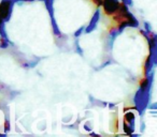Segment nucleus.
<instances>
[{
	"label": "nucleus",
	"instance_id": "7",
	"mask_svg": "<svg viewBox=\"0 0 157 137\" xmlns=\"http://www.w3.org/2000/svg\"><path fill=\"white\" fill-rule=\"evenodd\" d=\"M50 17H51V25H52L53 33H54V35H56V37H60L61 32H60V29H59L58 26H57L56 20H55L54 16H50Z\"/></svg>",
	"mask_w": 157,
	"mask_h": 137
},
{
	"label": "nucleus",
	"instance_id": "17",
	"mask_svg": "<svg viewBox=\"0 0 157 137\" xmlns=\"http://www.w3.org/2000/svg\"><path fill=\"white\" fill-rule=\"evenodd\" d=\"M90 1H92L97 8L101 7V5H102V0H90Z\"/></svg>",
	"mask_w": 157,
	"mask_h": 137
},
{
	"label": "nucleus",
	"instance_id": "18",
	"mask_svg": "<svg viewBox=\"0 0 157 137\" xmlns=\"http://www.w3.org/2000/svg\"><path fill=\"white\" fill-rule=\"evenodd\" d=\"M121 2H123V3H125L126 5H128V7H131V5H133V2H132V0H120Z\"/></svg>",
	"mask_w": 157,
	"mask_h": 137
},
{
	"label": "nucleus",
	"instance_id": "14",
	"mask_svg": "<svg viewBox=\"0 0 157 137\" xmlns=\"http://www.w3.org/2000/svg\"><path fill=\"white\" fill-rule=\"evenodd\" d=\"M84 28H85V27H84V26L80 27V28H78V30H76L75 32H74V38H76V39H78V38H80V35H81L82 33H83Z\"/></svg>",
	"mask_w": 157,
	"mask_h": 137
},
{
	"label": "nucleus",
	"instance_id": "19",
	"mask_svg": "<svg viewBox=\"0 0 157 137\" xmlns=\"http://www.w3.org/2000/svg\"><path fill=\"white\" fill-rule=\"evenodd\" d=\"M147 108L151 109V110H152V109H157V103H153L152 105L148 104L147 105Z\"/></svg>",
	"mask_w": 157,
	"mask_h": 137
},
{
	"label": "nucleus",
	"instance_id": "3",
	"mask_svg": "<svg viewBox=\"0 0 157 137\" xmlns=\"http://www.w3.org/2000/svg\"><path fill=\"white\" fill-rule=\"evenodd\" d=\"M121 1L120 0H102V7L103 12L105 15L112 16L116 11H117L118 7H120Z\"/></svg>",
	"mask_w": 157,
	"mask_h": 137
},
{
	"label": "nucleus",
	"instance_id": "2",
	"mask_svg": "<svg viewBox=\"0 0 157 137\" xmlns=\"http://www.w3.org/2000/svg\"><path fill=\"white\" fill-rule=\"evenodd\" d=\"M13 0H1L0 1V20L5 23L9 22L13 12Z\"/></svg>",
	"mask_w": 157,
	"mask_h": 137
},
{
	"label": "nucleus",
	"instance_id": "1",
	"mask_svg": "<svg viewBox=\"0 0 157 137\" xmlns=\"http://www.w3.org/2000/svg\"><path fill=\"white\" fill-rule=\"evenodd\" d=\"M151 100V90H144L139 88L133 96V103H135V109L139 113L140 116L143 115L147 105L150 104Z\"/></svg>",
	"mask_w": 157,
	"mask_h": 137
},
{
	"label": "nucleus",
	"instance_id": "15",
	"mask_svg": "<svg viewBox=\"0 0 157 137\" xmlns=\"http://www.w3.org/2000/svg\"><path fill=\"white\" fill-rule=\"evenodd\" d=\"M144 30L146 31V32H150V31H152V28H151V24L147 22H144Z\"/></svg>",
	"mask_w": 157,
	"mask_h": 137
},
{
	"label": "nucleus",
	"instance_id": "20",
	"mask_svg": "<svg viewBox=\"0 0 157 137\" xmlns=\"http://www.w3.org/2000/svg\"><path fill=\"white\" fill-rule=\"evenodd\" d=\"M14 3L16 2H20V1H23V2H26V1H35V0H13Z\"/></svg>",
	"mask_w": 157,
	"mask_h": 137
},
{
	"label": "nucleus",
	"instance_id": "11",
	"mask_svg": "<svg viewBox=\"0 0 157 137\" xmlns=\"http://www.w3.org/2000/svg\"><path fill=\"white\" fill-rule=\"evenodd\" d=\"M123 130H124V132H125V134L126 135H129L130 136L131 134H132L135 131L132 130V128H130V126L128 125V124L126 123V122H123Z\"/></svg>",
	"mask_w": 157,
	"mask_h": 137
},
{
	"label": "nucleus",
	"instance_id": "8",
	"mask_svg": "<svg viewBox=\"0 0 157 137\" xmlns=\"http://www.w3.org/2000/svg\"><path fill=\"white\" fill-rule=\"evenodd\" d=\"M50 16H54V0H43Z\"/></svg>",
	"mask_w": 157,
	"mask_h": 137
},
{
	"label": "nucleus",
	"instance_id": "9",
	"mask_svg": "<svg viewBox=\"0 0 157 137\" xmlns=\"http://www.w3.org/2000/svg\"><path fill=\"white\" fill-rule=\"evenodd\" d=\"M0 38H5L8 39L7 31H6V23L0 20Z\"/></svg>",
	"mask_w": 157,
	"mask_h": 137
},
{
	"label": "nucleus",
	"instance_id": "10",
	"mask_svg": "<svg viewBox=\"0 0 157 137\" xmlns=\"http://www.w3.org/2000/svg\"><path fill=\"white\" fill-rule=\"evenodd\" d=\"M11 44V45H13V43L12 42H10L9 39H5V38H0V48H8L9 47V45Z\"/></svg>",
	"mask_w": 157,
	"mask_h": 137
},
{
	"label": "nucleus",
	"instance_id": "21",
	"mask_svg": "<svg viewBox=\"0 0 157 137\" xmlns=\"http://www.w3.org/2000/svg\"><path fill=\"white\" fill-rule=\"evenodd\" d=\"M90 136H97V137H99V134H96V133H90Z\"/></svg>",
	"mask_w": 157,
	"mask_h": 137
},
{
	"label": "nucleus",
	"instance_id": "4",
	"mask_svg": "<svg viewBox=\"0 0 157 137\" xmlns=\"http://www.w3.org/2000/svg\"><path fill=\"white\" fill-rule=\"evenodd\" d=\"M99 18H100V9H98V8H97V10L95 11V13H94V15H93L92 20H90L88 26H86L85 28H84V30H85L86 33L93 32V31L96 29L97 24H98V22H99Z\"/></svg>",
	"mask_w": 157,
	"mask_h": 137
},
{
	"label": "nucleus",
	"instance_id": "16",
	"mask_svg": "<svg viewBox=\"0 0 157 137\" xmlns=\"http://www.w3.org/2000/svg\"><path fill=\"white\" fill-rule=\"evenodd\" d=\"M111 63H113V61H111V60L107 61V62H103L102 64H101L100 67H98V69H97V67H96V70H101V69H102V67H108V65H109V64H111Z\"/></svg>",
	"mask_w": 157,
	"mask_h": 137
},
{
	"label": "nucleus",
	"instance_id": "5",
	"mask_svg": "<svg viewBox=\"0 0 157 137\" xmlns=\"http://www.w3.org/2000/svg\"><path fill=\"white\" fill-rule=\"evenodd\" d=\"M124 122H126L133 131L136 130V115L133 111H125Z\"/></svg>",
	"mask_w": 157,
	"mask_h": 137
},
{
	"label": "nucleus",
	"instance_id": "13",
	"mask_svg": "<svg viewBox=\"0 0 157 137\" xmlns=\"http://www.w3.org/2000/svg\"><path fill=\"white\" fill-rule=\"evenodd\" d=\"M3 128H5V132L6 133H8L9 132L10 130H11V126H10V121H9V118H6V120H5V126H3Z\"/></svg>",
	"mask_w": 157,
	"mask_h": 137
},
{
	"label": "nucleus",
	"instance_id": "12",
	"mask_svg": "<svg viewBox=\"0 0 157 137\" xmlns=\"http://www.w3.org/2000/svg\"><path fill=\"white\" fill-rule=\"evenodd\" d=\"M74 46H75L76 52H78V54H80L81 56H83V49H82V47L80 46V44H78V41L74 42Z\"/></svg>",
	"mask_w": 157,
	"mask_h": 137
},
{
	"label": "nucleus",
	"instance_id": "6",
	"mask_svg": "<svg viewBox=\"0 0 157 137\" xmlns=\"http://www.w3.org/2000/svg\"><path fill=\"white\" fill-rule=\"evenodd\" d=\"M154 67H155V63L153 62L152 58L151 56L148 55L145 59V62H144V65H143V74L144 76H147L153 70H154Z\"/></svg>",
	"mask_w": 157,
	"mask_h": 137
}]
</instances>
